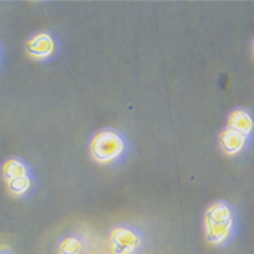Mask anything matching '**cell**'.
Returning a JSON list of instances; mask_svg holds the SVG:
<instances>
[{
  "label": "cell",
  "instance_id": "cell-1",
  "mask_svg": "<svg viewBox=\"0 0 254 254\" xmlns=\"http://www.w3.org/2000/svg\"><path fill=\"white\" fill-rule=\"evenodd\" d=\"M91 154L100 164L117 165L130 153L128 138L117 128H103L92 137Z\"/></svg>",
  "mask_w": 254,
  "mask_h": 254
},
{
  "label": "cell",
  "instance_id": "cell-2",
  "mask_svg": "<svg viewBox=\"0 0 254 254\" xmlns=\"http://www.w3.org/2000/svg\"><path fill=\"white\" fill-rule=\"evenodd\" d=\"M207 240L214 245H226L235 233V211L226 201H215L204 215Z\"/></svg>",
  "mask_w": 254,
  "mask_h": 254
},
{
  "label": "cell",
  "instance_id": "cell-3",
  "mask_svg": "<svg viewBox=\"0 0 254 254\" xmlns=\"http://www.w3.org/2000/svg\"><path fill=\"white\" fill-rule=\"evenodd\" d=\"M3 177L12 195H30L35 187V176L31 166L20 158H8L3 164Z\"/></svg>",
  "mask_w": 254,
  "mask_h": 254
},
{
  "label": "cell",
  "instance_id": "cell-4",
  "mask_svg": "<svg viewBox=\"0 0 254 254\" xmlns=\"http://www.w3.org/2000/svg\"><path fill=\"white\" fill-rule=\"evenodd\" d=\"M26 50L34 60L48 61L59 52V42L49 31H39L26 42Z\"/></svg>",
  "mask_w": 254,
  "mask_h": 254
},
{
  "label": "cell",
  "instance_id": "cell-5",
  "mask_svg": "<svg viewBox=\"0 0 254 254\" xmlns=\"http://www.w3.org/2000/svg\"><path fill=\"white\" fill-rule=\"evenodd\" d=\"M111 241L118 253H131L141 246V234L132 226H117L111 233Z\"/></svg>",
  "mask_w": 254,
  "mask_h": 254
},
{
  "label": "cell",
  "instance_id": "cell-6",
  "mask_svg": "<svg viewBox=\"0 0 254 254\" xmlns=\"http://www.w3.org/2000/svg\"><path fill=\"white\" fill-rule=\"evenodd\" d=\"M219 143L222 150L227 154H238L246 147L248 137L227 126L223 131L220 132Z\"/></svg>",
  "mask_w": 254,
  "mask_h": 254
},
{
  "label": "cell",
  "instance_id": "cell-7",
  "mask_svg": "<svg viewBox=\"0 0 254 254\" xmlns=\"http://www.w3.org/2000/svg\"><path fill=\"white\" fill-rule=\"evenodd\" d=\"M229 127L234 128L246 137H250L254 132V117L246 110H234L229 115Z\"/></svg>",
  "mask_w": 254,
  "mask_h": 254
},
{
  "label": "cell",
  "instance_id": "cell-8",
  "mask_svg": "<svg viewBox=\"0 0 254 254\" xmlns=\"http://www.w3.org/2000/svg\"><path fill=\"white\" fill-rule=\"evenodd\" d=\"M253 49H254V45H253Z\"/></svg>",
  "mask_w": 254,
  "mask_h": 254
}]
</instances>
